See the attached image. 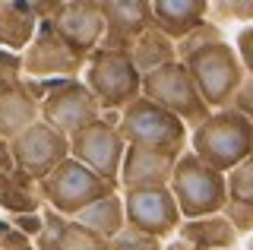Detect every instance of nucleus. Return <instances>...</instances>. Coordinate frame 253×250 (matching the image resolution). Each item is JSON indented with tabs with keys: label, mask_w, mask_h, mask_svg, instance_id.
Returning a JSON list of instances; mask_svg holds the SVG:
<instances>
[{
	"label": "nucleus",
	"mask_w": 253,
	"mask_h": 250,
	"mask_svg": "<svg viewBox=\"0 0 253 250\" xmlns=\"http://www.w3.org/2000/svg\"><path fill=\"white\" fill-rule=\"evenodd\" d=\"M250 117L237 114L231 108L212 111L200 127H193V136H190L193 149L190 152L209 168H215L218 174H228L231 168L250 159Z\"/></svg>",
	"instance_id": "nucleus-1"
},
{
	"label": "nucleus",
	"mask_w": 253,
	"mask_h": 250,
	"mask_svg": "<svg viewBox=\"0 0 253 250\" xmlns=\"http://www.w3.org/2000/svg\"><path fill=\"white\" fill-rule=\"evenodd\" d=\"M114 127L126 146L165 152V155H174V159L187 152V124L142 95L117 114Z\"/></svg>",
	"instance_id": "nucleus-2"
},
{
	"label": "nucleus",
	"mask_w": 253,
	"mask_h": 250,
	"mask_svg": "<svg viewBox=\"0 0 253 250\" xmlns=\"http://www.w3.org/2000/svg\"><path fill=\"white\" fill-rule=\"evenodd\" d=\"M184 60V67L190 70L196 89H200L203 101L209 105V111H221V108H231L234 92L244 83V64L237 57V51L221 38V42H209L203 48L190 51Z\"/></svg>",
	"instance_id": "nucleus-3"
},
{
	"label": "nucleus",
	"mask_w": 253,
	"mask_h": 250,
	"mask_svg": "<svg viewBox=\"0 0 253 250\" xmlns=\"http://www.w3.org/2000/svg\"><path fill=\"white\" fill-rule=\"evenodd\" d=\"M85 89L95 95L101 111L121 114L130 101L142 95V76L126 51L95 48L85 60Z\"/></svg>",
	"instance_id": "nucleus-4"
},
{
	"label": "nucleus",
	"mask_w": 253,
	"mask_h": 250,
	"mask_svg": "<svg viewBox=\"0 0 253 250\" xmlns=\"http://www.w3.org/2000/svg\"><path fill=\"white\" fill-rule=\"evenodd\" d=\"M168 190L180 209V218L215 215L225 206V174H218L215 168L200 162L193 152L177 155Z\"/></svg>",
	"instance_id": "nucleus-5"
},
{
	"label": "nucleus",
	"mask_w": 253,
	"mask_h": 250,
	"mask_svg": "<svg viewBox=\"0 0 253 250\" xmlns=\"http://www.w3.org/2000/svg\"><path fill=\"white\" fill-rule=\"evenodd\" d=\"M38 190L47 200V209L60 212L63 218H73L76 212H83L85 206L117 193V184L101 181L95 171L85 165H79L76 159H63L47 177L38 181Z\"/></svg>",
	"instance_id": "nucleus-6"
},
{
	"label": "nucleus",
	"mask_w": 253,
	"mask_h": 250,
	"mask_svg": "<svg viewBox=\"0 0 253 250\" xmlns=\"http://www.w3.org/2000/svg\"><path fill=\"white\" fill-rule=\"evenodd\" d=\"M142 98L155 101L158 108H165L168 114L180 117L184 124H193V127H200L212 114L200 95V89H196L193 76H190V70L184 67V60L165 64L142 76Z\"/></svg>",
	"instance_id": "nucleus-7"
},
{
	"label": "nucleus",
	"mask_w": 253,
	"mask_h": 250,
	"mask_svg": "<svg viewBox=\"0 0 253 250\" xmlns=\"http://www.w3.org/2000/svg\"><path fill=\"white\" fill-rule=\"evenodd\" d=\"M117 114L108 111L101 114L95 124L76 130L70 139V159H76L79 165H85L89 171L101 177L108 184H117V174H121V162L126 152V143L117 133Z\"/></svg>",
	"instance_id": "nucleus-8"
},
{
	"label": "nucleus",
	"mask_w": 253,
	"mask_h": 250,
	"mask_svg": "<svg viewBox=\"0 0 253 250\" xmlns=\"http://www.w3.org/2000/svg\"><path fill=\"white\" fill-rule=\"evenodd\" d=\"M10 155L29 181H42L63 159H70V139L54 127L35 121L10 139Z\"/></svg>",
	"instance_id": "nucleus-9"
},
{
	"label": "nucleus",
	"mask_w": 253,
	"mask_h": 250,
	"mask_svg": "<svg viewBox=\"0 0 253 250\" xmlns=\"http://www.w3.org/2000/svg\"><path fill=\"white\" fill-rule=\"evenodd\" d=\"M38 114H42V124L54 127L63 136H73L76 130H83V127H89V124L98 121L101 108H98V101H95V95L85 89V83L63 80L60 85H54L44 95Z\"/></svg>",
	"instance_id": "nucleus-10"
},
{
	"label": "nucleus",
	"mask_w": 253,
	"mask_h": 250,
	"mask_svg": "<svg viewBox=\"0 0 253 250\" xmlns=\"http://www.w3.org/2000/svg\"><path fill=\"white\" fill-rule=\"evenodd\" d=\"M124 218L133 231H142L149 238H171L180 225V209L174 203L168 187L152 190H124Z\"/></svg>",
	"instance_id": "nucleus-11"
},
{
	"label": "nucleus",
	"mask_w": 253,
	"mask_h": 250,
	"mask_svg": "<svg viewBox=\"0 0 253 250\" xmlns=\"http://www.w3.org/2000/svg\"><path fill=\"white\" fill-rule=\"evenodd\" d=\"M47 26L57 32V38L67 44L73 54H79L83 60H89V54L101 44L105 35V16H101V3L98 0H67Z\"/></svg>",
	"instance_id": "nucleus-12"
},
{
	"label": "nucleus",
	"mask_w": 253,
	"mask_h": 250,
	"mask_svg": "<svg viewBox=\"0 0 253 250\" xmlns=\"http://www.w3.org/2000/svg\"><path fill=\"white\" fill-rule=\"evenodd\" d=\"M105 16V35L98 48L130 51L142 32L152 29V3L149 0H98Z\"/></svg>",
	"instance_id": "nucleus-13"
},
{
	"label": "nucleus",
	"mask_w": 253,
	"mask_h": 250,
	"mask_svg": "<svg viewBox=\"0 0 253 250\" xmlns=\"http://www.w3.org/2000/svg\"><path fill=\"white\" fill-rule=\"evenodd\" d=\"M174 155L139 149V146H126L121 174H117V187L124 190H152V187H168L171 171H174Z\"/></svg>",
	"instance_id": "nucleus-14"
},
{
	"label": "nucleus",
	"mask_w": 253,
	"mask_h": 250,
	"mask_svg": "<svg viewBox=\"0 0 253 250\" xmlns=\"http://www.w3.org/2000/svg\"><path fill=\"white\" fill-rule=\"evenodd\" d=\"M85 60L73 54L67 48V44L57 38L51 26L44 22V29L38 32L35 38L29 42V51H26V70L35 76H54V73H63L70 80V76L76 73L79 67H83Z\"/></svg>",
	"instance_id": "nucleus-15"
},
{
	"label": "nucleus",
	"mask_w": 253,
	"mask_h": 250,
	"mask_svg": "<svg viewBox=\"0 0 253 250\" xmlns=\"http://www.w3.org/2000/svg\"><path fill=\"white\" fill-rule=\"evenodd\" d=\"M149 3H152V26L171 42H180L193 29L209 22V0H149Z\"/></svg>",
	"instance_id": "nucleus-16"
},
{
	"label": "nucleus",
	"mask_w": 253,
	"mask_h": 250,
	"mask_svg": "<svg viewBox=\"0 0 253 250\" xmlns=\"http://www.w3.org/2000/svg\"><path fill=\"white\" fill-rule=\"evenodd\" d=\"M221 215L237 234H253V159L241 162L225 174V206Z\"/></svg>",
	"instance_id": "nucleus-17"
},
{
	"label": "nucleus",
	"mask_w": 253,
	"mask_h": 250,
	"mask_svg": "<svg viewBox=\"0 0 253 250\" xmlns=\"http://www.w3.org/2000/svg\"><path fill=\"white\" fill-rule=\"evenodd\" d=\"M177 231H180L177 241H184L193 250H234L237 238H241L221 212L203 215V218H184L177 225Z\"/></svg>",
	"instance_id": "nucleus-18"
},
{
	"label": "nucleus",
	"mask_w": 253,
	"mask_h": 250,
	"mask_svg": "<svg viewBox=\"0 0 253 250\" xmlns=\"http://www.w3.org/2000/svg\"><path fill=\"white\" fill-rule=\"evenodd\" d=\"M73 222L79 225V228L92 231L95 238H101L108 244V241L126 225V218H124V200L117 197V193H111V197L92 203V206H85L83 212H76Z\"/></svg>",
	"instance_id": "nucleus-19"
},
{
	"label": "nucleus",
	"mask_w": 253,
	"mask_h": 250,
	"mask_svg": "<svg viewBox=\"0 0 253 250\" xmlns=\"http://www.w3.org/2000/svg\"><path fill=\"white\" fill-rule=\"evenodd\" d=\"M126 54H130L133 67L139 70V76H146V73H152V70L177 60V42H171L168 35H162L152 26L149 32H142L136 42L130 44V51H126Z\"/></svg>",
	"instance_id": "nucleus-20"
},
{
	"label": "nucleus",
	"mask_w": 253,
	"mask_h": 250,
	"mask_svg": "<svg viewBox=\"0 0 253 250\" xmlns=\"http://www.w3.org/2000/svg\"><path fill=\"white\" fill-rule=\"evenodd\" d=\"M0 42L3 44H13V48H22V44L32 42V32H35V19L32 13H22V10H3L0 13Z\"/></svg>",
	"instance_id": "nucleus-21"
},
{
	"label": "nucleus",
	"mask_w": 253,
	"mask_h": 250,
	"mask_svg": "<svg viewBox=\"0 0 253 250\" xmlns=\"http://www.w3.org/2000/svg\"><path fill=\"white\" fill-rule=\"evenodd\" d=\"M54 250H108V244L101 238H95L92 231L79 228L73 218H70L67 228L60 231V241H57V247H54Z\"/></svg>",
	"instance_id": "nucleus-22"
},
{
	"label": "nucleus",
	"mask_w": 253,
	"mask_h": 250,
	"mask_svg": "<svg viewBox=\"0 0 253 250\" xmlns=\"http://www.w3.org/2000/svg\"><path fill=\"white\" fill-rule=\"evenodd\" d=\"M108 250H162V241L149 238V234H142V231H133L130 225H124V228L108 241Z\"/></svg>",
	"instance_id": "nucleus-23"
},
{
	"label": "nucleus",
	"mask_w": 253,
	"mask_h": 250,
	"mask_svg": "<svg viewBox=\"0 0 253 250\" xmlns=\"http://www.w3.org/2000/svg\"><path fill=\"white\" fill-rule=\"evenodd\" d=\"M67 222H70V218H63L60 212L44 209V215H42V231H38V238H35V247H38V250H54V247H57V241H60V231L67 228Z\"/></svg>",
	"instance_id": "nucleus-24"
},
{
	"label": "nucleus",
	"mask_w": 253,
	"mask_h": 250,
	"mask_svg": "<svg viewBox=\"0 0 253 250\" xmlns=\"http://www.w3.org/2000/svg\"><path fill=\"white\" fill-rule=\"evenodd\" d=\"M215 19H253V0H209Z\"/></svg>",
	"instance_id": "nucleus-25"
},
{
	"label": "nucleus",
	"mask_w": 253,
	"mask_h": 250,
	"mask_svg": "<svg viewBox=\"0 0 253 250\" xmlns=\"http://www.w3.org/2000/svg\"><path fill=\"white\" fill-rule=\"evenodd\" d=\"M209 42H221V32L212 26V22H206V26L193 29L187 38H180V42H177V60L187 57L190 51H196V48H203V44H209Z\"/></svg>",
	"instance_id": "nucleus-26"
},
{
	"label": "nucleus",
	"mask_w": 253,
	"mask_h": 250,
	"mask_svg": "<svg viewBox=\"0 0 253 250\" xmlns=\"http://www.w3.org/2000/svg\"><path fill=\"white\" fill-rule=\"evenodd\" d=\"M231 111H237V114H244V117H250V121H253V76H250V73L244 76L241 89L234 92V98H231Z\"/></svg>",
	"instance_id": "nucleus-27"
},
{
	"label": "nucleus",
	"mask_w": 253,
	"mask_h": 250,
	"mask_svg": "<svg viewBox=\"0 0 253 250\" xmlns=\"http://www.w3.org/2000/svg\"><path fill=\"white\" fill-rule=\"evenodd\" d=\"M237 57H241V64H244V73H250L253 76V26H247L241 35H237Z\"/></svg>",
	"instance_id": "nucleus-28"
},
{
	"label": "nucleus",
	"mask_w": 253,
	"mask_h": 250,
	"mask_svg": "<svg viewBox=\"0 0 253 250\" xmlns=\"http://www.w3.org/2000/svg\"><path fill=\"white\" fill-rule=\"evenodd\" d=\"M162 250H193V247H187L184 241H171V244H165Z\"/></svg>",
	"instance_id": "nucleus-29"
},
{
	"label": "nucleus",
	"mask_w": 253,
	"mask_h": 250,
	"mask_svg": "<svg viewBox=\"0 0 253 250\" xmlns=\"http://www.w3.org/2000/svg\"><path fill=\"white\" fill-rule=\"evenodd\" d=\"M250 159H253V127H250Z\"/></svg>",
	"instance_id": "nucleus-30"
},
{
	"label": "nucleus",
	"mask_w": 253,
	"mask_h": 250,
	"mask_svg": "<svg viewBox=\"0 0 253 250\" xmlns=\"http://www.w3.org/2000/svg\"><path fill=\"white\" fill-rule=\"evenodd\" d=\"M250 250H253V238H250Z\"/></svg>",
	"instance_id": "nucleus-31"
}]
</instances>
